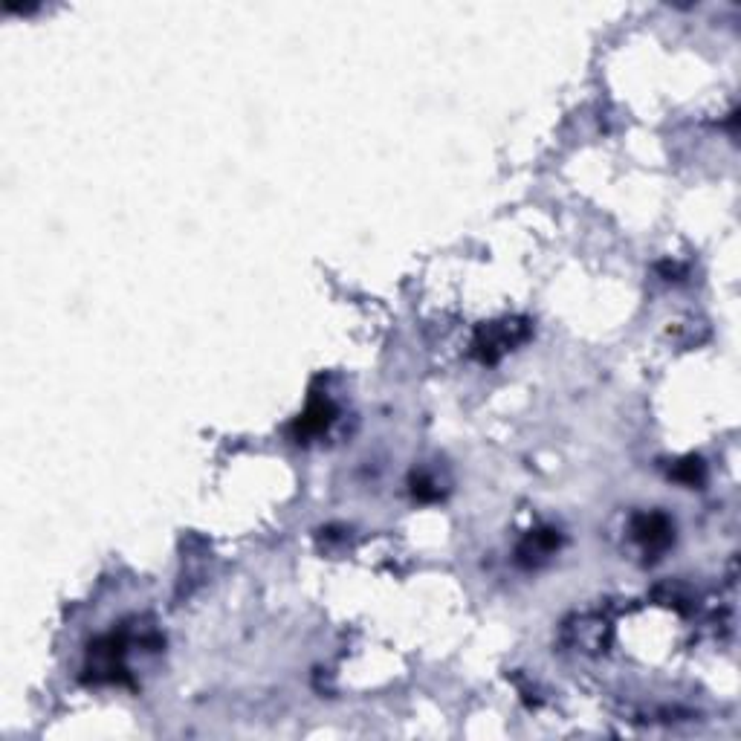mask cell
Masks as SVG:
<instances>
[{
	"label": "cell",
	"instance_id": "1",
	"mask_svg": "<svg viewBox=\"0 0 741 741\" xmlns=\"http://www.w3.org/2000/svg\"><path fill=\"white\" fill-rule=\"evenodd\" d=\"M530 336V325L527 319H504V322H493V325H484V328L475 333L472 339V354L493 365L504 357L507 351H513L516 345H522L524 339Z\"/></svg>",
	"mask_w": 741,
	"mask_h": 741
},
{
	"label": "cell",
	"instance_id": "2",
	"mask_svg": "<svg viewBox=\"0 0 741 741\" xmlns=\"http://www.w3.org/2000/svg\"><path fill=\"white\" fill-rule=\"evenodd\" d=\"M634 539L640 542V548L646 553H660L672 545V524L660 513H649V516H637L634 519Z\"/></svg>",
	"mask_w": 741,
	"mask_h": 741
},
{
	"label": "cell",
	"instance_id": "3",
	"mask_svg": "<svg viewBox=\"0 0 741 741\" xmlns=\"http://www.w3.org/2000/svg\"><path fill=\"white\" fill-rule=\"evenodd\" d=\"M556 548H559L556 530H536V533H530L522 545H519V562L527 565V568H536V565H542L545 559H550Z\"/></svg>",
	"mask_w": 741,
	"mask_h": 741
}]
</instances>
